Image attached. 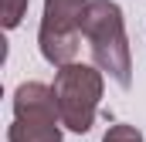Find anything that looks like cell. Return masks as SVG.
Segmentation results:
<instances>
[{
	"label": "cell",
	"instance_id": "2",
	"mask_svg": "<svg viewBox=\"0 0 146 142\" xmlns=\"http://www.w3.org/2000/svg\"><path fill=\"white\" fill-rule=\"evenodd\" d=\"M54 102H58V118L72 132H88L95 108L102 98V78L88 64H65L54 78Z\"/></svg>",
	"mask_w": 146,
	"mask_h": 142
},
{
	"label": "cell",
	"instance_id": "3",
	"mask_svg": "<svg viewBox=\"0 0 146 142\" xmlns=\"http://www.w3.org/2000/svg\"><path fill=\"white\" fill-rule=\"evenodd\" d=\"M88 0H44L41 20V54L51 64H72L78 54V31Z\"/></svg>",
	"mask_w": 146,
	"mask_h": 142
},
{
	"label": "cell",
	"instance_id": "4",
	"mask_svg": "<svg viewBox=\"0 0 146 142\" xmlns=\"http://www.w3.org/2000/svg\"><path fill=\"white\" fill-rule=\"evenodd\" d=\"M17 122L10 125V142H61L58 135V102L44 85L17 88Z\"/></svg>",
	"mask_w": 146,
	"mask_h": 142
},
{
	"label": "cell",
	"instance_id": "5",
	"mask_svg": "<svg viewBox=\"0 0 146 142\" xmlns=\"http://www.w3.org/2000/svg\"><path fill=\"white\" fill-rule=\"evenodd\" d=\"M24 10H27V0H3V24L17 27L21 17H24Z\"/></svg>",
	"mask_w": 146,
	"mask_h": 142
},
{
	"label": "cell",
	"instance_id": "1",
	"mask_svg": "<svg viewBox=\"0 0 146 142\" xmlns=\"http://www.w3.org/2000/svg\"><path fill=\"white\" fill-rule=\"evenodd\" d=\"M82 34L92 41L95 64L109 71L122 88H129L133 64H129V44H126V31H122V10L109 0H92L82 14Z\"/></svg>",
	"mask_w": 146,
	"mask_h": 142
},
{
	"label": "cell",
	"instance_id": "6",
	"mask_svg": "<svg viewBox=\"0 0 146 142\" xmlns=\"http://www.w3.org/2000/svg\"><path fill=\"white\" fill-rule=\"evenodd\" d=\"M102 142H143V135H139L133 125H112Z\"/></svg>",
	"mask_w": 146,
	"mask_h": 142
}]
</instances>
